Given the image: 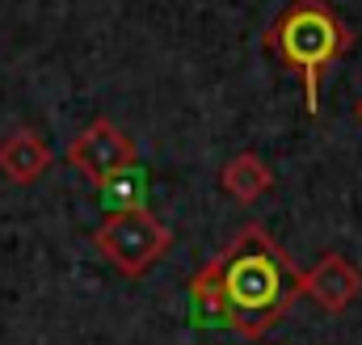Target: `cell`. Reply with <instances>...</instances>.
<instances>
[{
	"label": "cell",
	"mask_w": 362,
	"mask_h": 345,
	"mask_svg": "<svg viewBox=\"0 0 362 345\" xmlns=\"http://www.w3.org/2000/svg\"><path fill=\"white\" fill-rule=\"evenodd\" d=\"M354 34L341 21V13L329 0H291L274 25L266 30V47L278 55L286 72L303 81V105L308 114L320 110V76L329 64H337L350 51Z\"/></svg>",
	"instance_id": "obj_2"
},
{
	"label": "cell",
	"mask_w": 362,
	"mask_h": 345,
	"mask_svg": "<svg viewBox=\"0 0 362 345\" xmlns=\"http://www.w3.org/2000/svg\"><path fill=\"white\" fill-rule=\"evenodd\" d=\"M68 165L81 177H89L93 185H105L110 177L135 169L139 152H135L131 135H122V127H114L110 118H97L68 144Z\"/></svg>",
	"instance_id": "obj_4"
},
{
	"label": "cell",
	"mask_w": 362,
	"mask_h": 345,
	"mask_svg": "<svg viewBox=\"0 0 362 345\" xmlns=\"http://www.w3.org/2000/svg\"><path fill=\"white\" fill-rule=\"evenodd\" d=\"M47 169H51V148H47V139L38 131L17 127V131H8L0 139V172L8 181L30 185V181H38Z\"/></svg>",
	"instance_id": "obj_6"
},
{
	"label": "cell",
	"mask_w": 362,
	"mask_h": 345,
	"mask_svg": "<svg viewBox=\"0 0 362 345\" xmlns=\"http://www.w3.org/2000/svg\"><path fill=\"white\" fill-rule=\"evenodd\" d=\"M219 189H223L232 202L253 206L262 194H270L274 189V172H270V165H266L257 152H236V156L219 169Z\"/></svg>",
	"instance_id": "obj_7"
},
{
	"label": "cell",
	"mask_w": 362,
	"mask_h": 345,
	"mask_svg": "<svg viewBox=\"0 0 362 345\" xmlns=\"http://www.w3.org/2000/svg\"><path fill=\"white\" fill-rule=\"evenodd\" d=\"M354 118H358V127H362V97H358V105H354Z\"/></svg>",
	"instance_id": "obj_9"
},
{
	"label": "cell",
	"mask_w": 362,
	"mask_h": 345,
	"mask_svg": "<svg viewBox=\"0 0 362 345\" xmlns=\"http://www.w3.org/2000/svg\"><path fill=\"white\" fill-rule=\"evenodd\" d=\"M194 316L262 341L299 299V265L262 223H245L189 282Z\"/></svg>",
	"instance_id": "obj_1"
},
{
	"label": "cell",
	"mask_w": 362,
	"mask_h": 345,
	"mask_svg": "<svg viewBox=\"0 0 362 345\" xmlns=\"http://www.w3.org/2000/svg\"><path fill=\"white\" fill-rule=\"evenodd\" d=\"M93 245L122 278H144L156 261L169 253L173 232L165 228L160 215H152L148 206H135V211L105 215L101 228L93 232Z\"/></svg>",
	"instance_id": "obj_3"
},
{
	"label": "cell",
	"mask_w": 362,
	"mask_h": 345,
	"mask_svg": "<svg viewBox=\"0 0 362 345\" xmlns=\"http://www.w3.org/2000/svg\"><path fill=\"white\" fill-rule=\"evenodd\" d=\"M299 295H308L320 312L341 316L362 295V269L341 253H325L316 257V265L299 269Z\"/></svg>",
	"instance_id": "obj_5"
},
{
	"label": "cell",
	"mask_w": 362,
	"mask_h": 345,
	"mask_svg": "<svg viewBox=\"0 0 362 345\" xmlns=\"http://www.w3.org/2000/svg\"><path fill=\"white\" fill-rule=\"evenodd\" d=\"M144 181H148V177L135 165V169L110 177L105 185H97V189H101V202L110 206V215H114V211H135V206H144Z\"/></svg>",
	"instance_id": "obj_8"
}]
</instances>
